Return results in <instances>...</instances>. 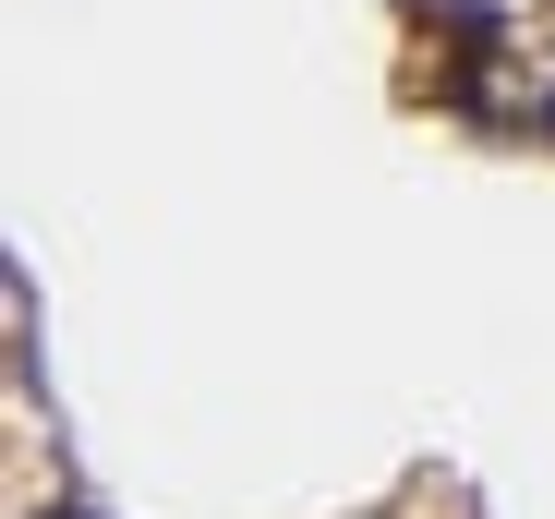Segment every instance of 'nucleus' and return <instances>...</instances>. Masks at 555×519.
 Masks as SVG:
<instances>
[{
    "label": "nucleus",
    "mask_w": 555,
    "mask_h": 519,
    "mask_svg": "<svg viewBox=\"0 0 555 519\" xmlns=\"http://www.w3.org/2000/svg\"><path fill=\"white\" fill-rule=\"evenodd\" d=\"M37 519H85V507H37Z\"/></svg>",
    "instance_id": "obj_2"
},
{
    "label": "nucleus",
    "mask_w": 555,
    "mask_h": 519,
    "mask_svg": "<svg viewBox=\"0 0 555 519\" xmlns=\"http://www.w3.org/2000/svg\"><path fill=\"white\" fill-rule=\"evenodd\" d=\"M519 133H543V145H555V85H543V98H531V121H519Z\"/></svg>",
    "instance_id": "obj_1"
}]
</instances>
